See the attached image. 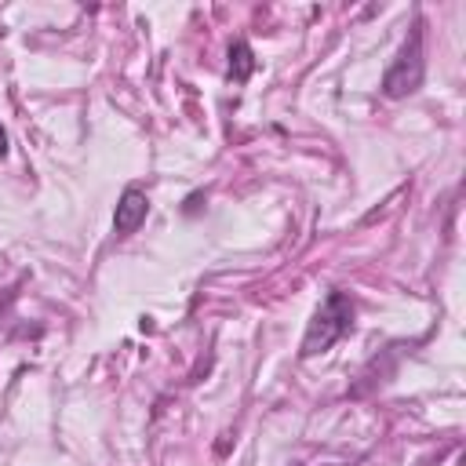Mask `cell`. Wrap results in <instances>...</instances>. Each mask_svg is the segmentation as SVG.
<instances>
[{
    "label": "cell",
    "instance_id": "1",
    "mask_svg": "<svg viewBox=\"0 0 466 466\" xmlns=\"http://www.w3.org/2000/svg\"><path fill=\"white\" fill-rule=\"evenodd\" d=\"M353 328V302L342 291H328V299L320 302V309L313 313L306 339H302V357H317L324 350H331L346 331Z\"/></svg>",
    "mask_w": 466,
    "mask_h": 466
},
{
    "label": "cell",
    "instance_id": "2",
    "mask_svg": "<svg viewBox=\"0 0 466 466\" xmlns=\"http://www.w3.org/2000/svg\"><path fill=\"white\" fill-rule=\"evenodd\" d=\"M422 33H419V25L408 33V40H404V47L397 51V58L390 62V69H386V76H382V95L386 98H404V95H411V91H419V84H422Z\"/></svg>",
    "mask_w": 466,
    "mask_h": 466
},
{
    "label": "cell",
    "instance_id": "3",
    "mask_svg": "<svg viewBox=\"0 0 466 466\" xmlns=\"http://www.w3.org/2000/svg\"><path fill=\"white\" fill-rule=\"evenodd\" d=\"M146 211H149L146 193H142V189H124V197H120V204H116V215H113V229H116V237L135 233V229L146 222Z\"/></svg>",
    "mask_w": 466,
    "mask_h": 466
},
{
    "label": "cell",
    "instance_id": "4",
    "mask_svg": "<svg viewBox=\"0 0 466 466\" xmlns=\"http://www.w3.org/2000/svg\"><path fill=\"white\" fill-rule=\"evenodd\" d=\"M251 69H255V55H251L248 40H237V44L229 47V80L244 84V80L251 76Z\"/></svg>",
    "mask_w": 466,
    "mask_h": 466
},
{
    "label": "cell",
    "instance_id": "5",
    "mask_svg": "<svg viewBox=\"0 0 466 466\" xmlns=\"http://www.w3.org/2000/svg\"><path fill=\"white\" fill-rule=\"evenodd\" d=\"M4 153H7V131L0 127V157H4Z\"/></svg>",
    "mask_w": 466,
    "mask_h": 466
}]
</instances>
